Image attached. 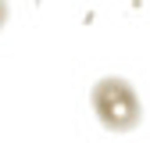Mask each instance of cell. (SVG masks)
<instances>
[{"label": "cell", "mask_w": 150, "mask_h": 143, "mask_svg": "<svg viewBox=\"0 0 150 143\" xmlns=\"http://www.w3.org/2000/svg\"><path fill=\"white\" fill-rule=\"evenodd\" d=\"M89 107L107 132H132L143 122V104L136 97L132 82L122 79V75H104V79L93 82Z\"/></svg>", "instance_id": "6da1fadb"}, {"label": "cell", "mask_w": 150, "mask_h": 143, "mask_svg": "<svg viewBox=\"0 0 150 143\" xmlns=\"http://www.w3.org/2000/svg\"><path fill=\"white\" fill-rule=\"evenodd\" d=\"M7 18H11V4H7V0H0V32H4Z\"/></svg>", "instance_id": "7a4b0ae2"}]
</instances>
